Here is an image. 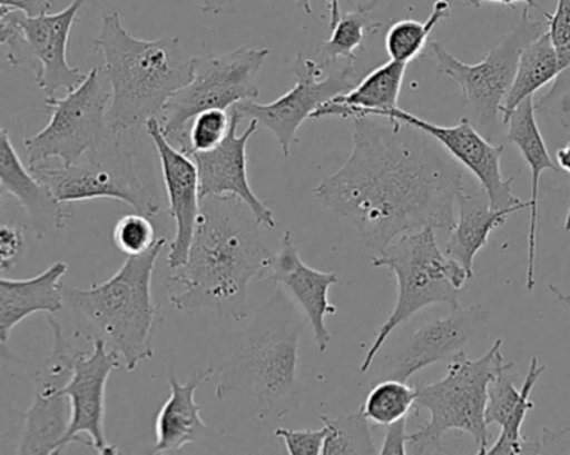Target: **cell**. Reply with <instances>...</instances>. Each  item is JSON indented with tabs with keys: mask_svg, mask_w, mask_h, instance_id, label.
Returning <instances> with one entry per match:
<instances>
[{
	"mask_svg": "<svg viewBox=\"0 0 570 455\" xmlns=\"http://www.w3.org/2000/svg\"><path fill=\"white\" fill-rule=\"evenodd\" d=\"M385 120L355 117L351 156L314 192L375 254L425 227L449 234L459 196L468 189L461 164L438 140L409 123Z\"/></svg>",
	"mask_w": 570,
	"mask_h": 455,
	"instance_id": "1",
	"label": "cell"
},
{
	"mask_svg": "<svg viewBox=\"0 0 570 455\" xmlns=\"http://www.w3.org/2000/svg\"><path fill=\"white\" fill-rule=\"evenodd\" d=\"M259 220L236 197H206L186 263L174 269L169 299L184 314L213 310L233 323L247 317L253 280L269 279L274 256L259 233Z\"/></svg>",
	"mask_w": 570,
	"mask_h": 455,
	"instance_id": "2",
	"label": "cell"
},
{
	"mask_svg": "<svg viewBox=\"0 0 570 455\" xmlns=\"http://www.w3.org/2000/svg\"><path fill=\"white\" fill-rule=\"evenodd\" d=\"M94 50L102 56L104 73L109 80L107 120L112 136L146 126L154 117L159 119L167 100L194 76V57L184 52L179 37H134L117 10L104 13Z\"/></svg>",
	"mask_w": 570,
	"mask_h": 455,
	"instance_id": "3",
	"label": "cell"
},
{
	"mask_svg": "<svg viewBox=\"0 0 570 455\" xmlns=\"http://www.w3.org/2000/svg\"><path fill=\"white\" fill-rule=\"evenodd\" d=\"M167 246L159 237L153 249L127 257L109 280L89 289L63 286V309L69 310L77 334L100 339L119 356L127 373L153 359V336L159 307L153 299V274Z\"/></svg>",
	"mask_w": 570,
	"mask_h": 455,
	"instance_id": "4",
	"label": "cell"
},
{
	"mask_svg": "<svg viewBox=\"0 0 570 455\" xmlns=\"http://www.w3.org/2000/svg\"><path fill=\"white\" fill-rule=\"evenodd\" d=\"M301 333V317L283 294H277L217 369V399L250 397L259 404L261 416L276 419L295 409L304 397L298 383Z\"/></svg>",
	"mask_w": 570,
	"mask_h": 455,
	"instance_id": "5",
	"label": "cell"
},
{
	"mask_svg": "<svg viewBox=\"0 0 570 455\" xmlns=\"http://www.w3.org/2000/svg\"><path fill=\"white\" fill-rule=\"evenodd\" d=\"M504 340L499 339L481 359L471 360L464 350L451 357L444 379L419 384L415 411H428V424L409 434L407 451L412 454H444L442 437L449 431L469 434L478 444V453L488 454L489 426L485 423L489 384L514 364L502 356Z\"/></svg>",
	"mask_w": 570,
	"mask_h": 455,
	"instance_id": "6",
	"label": "cell"
},
{
	"mask_svg": "<svg viewBox=\"0 0 570 455\" xmlns=\"http://www.w3.org/2000/svg\"><path fill=\"white\" fill-rule=\"evenodd\" d=\"M372 266L387 267L397 279V303L384 326L375 334L361 364V373L367 374L375 357L389 337L415 314L434 304L459 307V294L472 277L468 270L445 256L435 239V230H414L397 237L394 243L372 257Z\"/></svg>",
	"mask_w": 570,
	"mask_h": 455,
	"instance_id": "7",
	"label": "cell"
},
{
	"mask_svg": "<svg viewBox=\"0 0 570 455\" xmlns=\"http://www.w3.org/2000/svg\"><path fill=\"white\" fill-rule=\"evenodd\" d=\"M269 49H243L194 57L189 83L173 93L159 116L164 136L177 149H186L187 127L197 113L209 109L229 110L244 100H256L261 69Z\"/></svg>",
	"mask_w": 570,
	"mask_h": 455,
	"instance_id": "8",
	"label": "cell"
},
{
	"mask_svg": "<svg viewBox=\"0 0 570 455\" xmlns=\"http://www.w3.org/2000/svg\"><path fill=\"white\" fill-rule=\"evenodd\" d=\"M43 102L50 110L49 123L23 140L29 167L49 164L50 159L72 166L112 136L107 120L110 86L102 67H94L66 96L46 97Z\"/></svg>",
	"mask_w": 570,
	"mask_h": 455,
	"instance_id": "9",
	"label": "cell"
},
{
	"mask_svg": "<svg viewBox=\"0 0 570 455\" xmlns=\"http://www.w3.org/2000/svg\"><path fill=\"white\" fill-rule=\"evenodd\" d=\"M110 140L112 136L102 146L83 154L72 166L56 169L40 164L29 167L30 172L60 204L112 199L144 216L156 217L160 212L159 197L140 180L136 156L117 140L114 144Z\"/></svg>",
	"mask_w": 570,
	"mask_h": 455,
	"instance_id": "10",
	"label": "cell"
},
{
	"mask_svg": "<svg viewBox=\"0 0 570 455\" xmlns=\"http://www.w3.org/2000/svg\"><path fill=\"white\" fill-rule=\"evenodd\" d=\"M542 32L541 23L529 16V7H525L519 26L498 46L489 49L488 56L479 63L461 62L441 42H431L432 53L438 60V72L459 83L475 126L488 136H492L498 127L499 113L514 82L521 50Z\"/></svg>",
	"mask_w": 570,
	"mask_h": 455,
	"instance_id": "11",
	"label": "cell"
},
{
	"mask_svg": "<svg viewBox=\"0 0 570 455\" xmlns=\"http://www.w3.org/2000/svg\"><path fill=\"white\" fill-rule=\"evenodd\" d=\"M354 60L315 62L297 53L294 62L295 83L287 93L271 103L244 100L233 107L240 119L256 120L276 136L283 156L288 157L297 142L302 123L312 119L315 110L341 93L348 92L361 80Z\"/></svg>",
	"mask_w": 570,
	"mask_h": 455,
	"instance_id": "12",
	"label": "cell"
},
{
	"mask_svg": "<svg viewBox=\"0 0 570 455\" xmlns=\"http://www.w3.org/2000/svg\"><path fill=\"white\" fill-rule=\"evenodd\" d=\"M89 0H72L60 12L40 16L13 12V29L10 33L9 62L12 66L29 63L36 70L37 86L46 97H56L59 90H72L86 73L67 60L70 32L79 20L80 10Z\"/></svg>",
	"mask_w": 570,
	"mask_h": 455,
	"instance_id": "13",
	"label": "cell"
},
{
	"mask_svg": "<svg viewBox=\"0 0 570 455\" xmlns=\"http://www.w3.org/2000/svg\"><path fill=\"white\" fill-rule=\"evenodd\" d=\"M47 324L52 333V350L36 376L32 404L17 449L20 455L60 454V443L69 429L70 404L62 389L72 376L73 359L80 350L69 343L56 314H47Z\"/></svg>",
	"mask_w": 570,
	"mask_h": 455,
	"instance_id": "14",
	"label": "cell"
},
{
	"mask_svg": "<svg viewBox=\"0 0 570 455\" xmlns=\"http://www.w3.org/2000/svg\"><path fill=\"white\" fill-rule=\"evenodd\" d=\"M375 117L381 119L399 120V122L409 123L415 129L431 136L438 140L462 167L469 170L481 184V189L488 194L489 202L494 209H509V207H524L529 209L531 204L524 202L512 194V184L514 177L504 179L501 170L502 156L505 152V146H494L489 142L471 122L469 117L461 119L458 126L444 127L438 123L421 119L414 113L395 107L391 110H382Z\"/></svg>",
	"mask_w": 570,
	"mask_h": 455,
	"instance_id": "15",
	"label": "cell"
},
{
	"mask_svg": "<svg viewBox=\"0 0 570 455\" xmlns=\"http://www.w3.org/2000/svg\"><path fill=\"white\" fill-rule=\"evenodd\" d=\"M488 319L489 313L484 306H472L468 309L458 307L442 319L422 324L382 357L379 379L407 383L421 370L451 359L472 337L481 333Z\"/></svg>",
	"mask_w": 570,
	"mask_h": 455,
	"instance_id": "16",
	"label": "cell"
},
{
	"mask_svg": "<svg viewBox=\"0 0 570 455\" xmlns=\"http://www.w3.org/2000/svg\"><path fill=\"white\" fill-rule=\"evenodd\" d=\"M122 367L119 356L107 349L106 343L92 340V353L80 350L73 359L72 376L63 386V394L69 397L70 423L60 453L73 441H79L82 434L89 437L87 446L96 453L110 455L119 454L116 446H110L106 439V387L112 370Z\"/></svg>",
	"mask_w": 570,
	"mask_h": 455,
	"instance_id": "17",
	"label": "cell"
},
{
	"mask_svg": "<svg viewBox=\"0 0 570 455\" xmlns=\"http://www.w3.org/2000/svg\"><path fill=\"white\" fill-rule=\"evenodd\" d=\"M229 112L230 129L226 139L216 149L190 156L199 172L200 200L206 197H236L253 210L261 226L274 229L277 226L276 217L267 204L256 196L247 176V144L256 133L259 123L256 120H249L247 129L237 136V129L243 119L233 107Z\"/></svg>",
	"mask_w": 570,
	"mask_h": 455,
	"instance_id": "18",
	"label": "cell"
},
{
	"mask_svg": "<svg viewBox=\"0 0 570 455\" xmlns=\"http://www.w3.org/2000/svg\"><path fill=\"white\" fill-rule=\"evenodd\" d=\"M146 130L159 154L164 186L169 199V216L176 220V237L170 243V269L186 263L200 212L199 172L193 157L174 147L164 136L159 119L147 120Z\"/></svg>",
	"mask_w": 570,
	"mask_h": 455,
	"instance_id": "19",
	"label": "cell"
},
{
	"mask_svg": "<svg viewBox=\"0 0 570 455\" xmlns=\"http://www.w3.org/2000/svg\"><path fill=\"white\" fill-rule=\"evenodd\" d=\"M269 280L291 294L311 323L318 353H325L332 340L325 317L334 316L337 307L328 303V289L338 283V274L312 269L298 256L291 230H285L279 250L274 256Z\"/></svg>",
	"mask_w": 570,
	"mask_h": 455,
	"instance_id": "20",
	"label": "cell"
},
{
	"mask_svg": "<svg viewBox=\"0 0 570 455\" xmlns=\"http://www.w3.org/2000/svg\"><path fill=\"white\" fill-rule=\"evenodd\" d=\"M0 189L26 210L39 239L62 230L70 217L67 204L53 199L42 182L23 166L7 129L0 127Z\"/></svg>",
	"mask_w": 570,
	"mask_h": 455,
	"instance_id": "21",
	"label": "cell"
},
{
	"mask_svg": "<svg viewBox=\"0 0 570 455\" xmlns=\"http://www.w3.org/2000/svg\"><path fill=\"white\" fill-rule=\"evenodd\" d=\"M548 367L539 364L538 357H532L528 376L521 389L514 384L511 370L499 374L489 384L488 406H485V423L488 426L498 424L501 434L494 446L489 447L491 455H515L524 453L525 441L521 431L529 411H534L531 393Z\"/></svg>",
	"mask_w": 570,
	"mask_h": 455,
	"instance_id": "22",
	"label": "cell"
},
{
	"mask_svg": "<svg viewBox=\"0 0 570 455\" xmlns=\"http://www.w3.org/2000/svg\"><path fill=\"white\" fill-rule=\"evenodd\" d=\"M508 123V144H514L521 150L529 169H531L532 196L529 200V204H531V207H529L531 220H529L525 287L532 290L535 287V259H538L539 192H541L539 186H541V176L544 170L559 174L561 169H559L556 160H552L544 137H542L541 129H539L532 97H528L515 107L514 112L509 117Z\"/></svg>",
	"mask_w": 570,
	"mask_h": 455,
	"instance_id": "23",
	"label": "cell"
},
{
	"mask_svg": "<svg viewBox=\"0 0 570 455\" xmlns=\"http://www.w3.org/2000/svg\"><path fill=\"white\" fill-rule=\"evenodd\" d=\"M214 374L216 369L197 370L186 384L169 377L170 397L157 414L154 454L177 453L204 441L209 426L200 417L203 407L196 403V393Z\"/></svg>",
	"mask_w": 570,
	"mask_h": 455,
	"instance_id": "24",
	"label": "cell"
},
{
	"mask_svg": "<svg viewBox=\"0 0 570 455\" xmlns=\"http://www.w3.org/2000/svg\"><path fill=\"white\" fill-rule=\"evenodd\" d=\"M67 264L56 263L30 279L0 277V343L6 344L13 327L33 314H59L63 309L62 277Z\"/></svg>",
	"mask_w": 570,
	"mask_h": 455,
	"instance_id": "25",
	"label": "cell"
},
{
	"mask_svg": "<svg viewBox=\"0 0 570 455\" xmlns=\"http://www.w3.org/2000/svg\"><path fill=\"white\" fill-rule=\"evenodd\" d=\"M524 210V207L494 209L488 194L479 189L475 192L464 189L458 199V216L454 227L449 230L445 256L461 264L469 276L474 277V259L485 246L489 237L508 220L511 214Z\"/></svg>",
	"mask_w": 570,
	"mask_h": 455,
	"instance_id": "26",
	"label": "cell"
},
{
	"mask_svg": "<svg viewBox=\"0 0 570 455\" xmlns=\"http://www.w3.org/2000/svg\"><path fill=\"white\" fill-rule=\"evenodd\" d=\"M407 63L389 60L384 66L368 72L364 79L358 80L348 92L341 93L328 100L327 103L315 110L312 119L322 117H355L377 116L382 110L399 107L402 82H404Z\"/></svg>",
	"mask_w": 570,
	"mask_h": 455,
	"instance_id": "27",
	"label": "cell"
},
{
	"mask_svg": "<svg viewBox=\"0 0 570 455\" xmlns=\"http://www.w3.org/2000/svg\"><path fill=\"white\" fill-rule=\"evenodd\" d=\"M564 70V63L559 59L551 37L546 30L525 43L519 56L514 82L502 106V122L508 123L509 117L522 100L534 96L546 83L558 79Z\"/></svg>",
	"mask_w": 570,
	"mask_h": 455,
	"instance_id": "28",
	"label": "cell"
},
{
	"mask_svg": "<svg viewBox=\"0 0 570 455\" xmlns=\"http://www.w3.org/2000/svg\"><path fill=\"white\" fill-rule=\"evenodd\" d=\"M374 2L361 3L352 12H341L337 22L331 27L332 33L327 40L318 42V53L325 62H338V60H354L355 50L362 46L368 33L381 29V22L371 19V10Z\"/></svg>",
	"mask_w": 570,
	"mask_h": 455,
	"instance_id": "29",
	"label": "cell"
},
{
	"mask_svg": "<svg viewBox=\"0 0 570 455\" xmlns=\"http://www.w3.org/2000/svg\"><path fill=\"white\" fill-rule=\"evenodd\" d=\"M451 12V2L449 0H438L434 3L431 16L424 22L419 20H399L389 27L385 33V50H387L391 60L409 63L417 59L431 37L432 30L439 22Z\"/></svg>",
	"mask_w": 570,
	"mask_h": 455,
	"instance_id": "30",
	"label": "cell"
},
{
	"mask_svg": "<svg viewBox=\"0 0 570 455\" xmlns=\"http://www.w3.org/2000/svg\"><path fill=\"white\" fill-rule=\"evenodd\" d=\"M417 389L395 379H381L362 404V413L368 423L387 427L405 419L415 406Z\"/></svg>",
	"mask_w": 570,
	"mask_h": 455,
	"instance_id": "31",
	"label": "cell"
},
{
	"mask_svg": "<svg viewBox=\"0 0 570 455\" xmlns=\"http://www.w3.org/2000/svg\"><path fill=\"white\" fill-rule=\"evenodd\" d=\"M322 423L331 427L322 455H377L372 441L371 427L362 409L344 416H321Z\"/></svg>",
	"mask_w": 570,
	"mask_h": 455,
	"instance_id": "32",
	"label": "cell"
},
{
	"mask_svg": "<svg viewBox=\"0 0 570 455\" xmlns=\"http://www.w3.org/2000/svg\"><path fill=\"white\" fill-rule=\"evenodd\" d=\"M230 129V112L224 109H209L197 113L187 127V142L184 154L207 152L216 149Z\"/></svg>",
	"mask_w": 570,
	"mask_h": 455,
	"instance_id": "33",
	"label": "cell"
},
{
	"mask_svg": "<svg viewBox=\"0 0 570 455\" xmlns=\"http://www.w3.org/2000/svg\"><path fill=\"white\" fill-rule=\"evenodd\" d=\"M153 217L144 214H126L114 227L112 240L120 253L127 257L140 256L153 249L157 243Z\"/></svg>",
	"mask_w": 570,
	"mask_h": 455,
	"instance_id": "34",
	"label": "cell"
},
{
	"mask_svg": "<svg viewBox=\"0 0 570 455\" xmlns=\"http://www.w3.org/2000/svg\"><path fill=\"white\" fill-rule=\"evenodd\" d=\"M331 427H322L321 431H294L279 427L276 437L285 444V449L291 455H322L324 443L327 439Z\"/></svg>",
	"mask_w": 570,
	"mask_h": 455,
	"instance_id": "35",
	"label": "cell"
},
{
	"mask_svg": "<svg viewBox=\"0 0 570 455\" xmlns=\"http://www.w3.org/2000/svg\"><path fill=\"white\" fill-rule=\"evenodd\" d=\"M549 37L559 59L570 69V0H558L554 13H546Z\"/></svg>",
	"mask_w": 570,
	"mask_h": 455,
	"instance_id": "36",
	"label": "cell"
},
{
	"mask_svg": "<svg viewBox=\"0 0 570 455\" xmlns=\"http://www.w3.org/2000/svg\"><path fill=\"white\" fill-rule=\"evenodd\" d=\"M23 239L16 226H0V273L10 269L22 253Z\"/></svg>",
	"mask_w": 570,
	"mask_h": 455,
	"instance_id": "37",
	"label": "cell"
},
{
	"mask_svg": "<svg viewBox=\"0 0 570 455\" xmlns=\"http://www.w3.org/2000/svg\"><path fill=\"white\" fill-rule=\"evenodd\" d=\"M407 417L405 419L397 421V423L391 424L385 427L384 443H382L379 454L381 455H405L407 454Z\"/></svg>",
	"mask_w": 570,
	"mask_h": 455,
	"instance_id": "38",
	"label": "cell"
},
{
	"mask_svg": "<svg viewBox=\"0 0 570 455\" xmlns=\"http://www.w3.org/2000/svg\"><path fill=\"white\" fill-rule=\"evenodd\" d=\"M0 7L19 10L27 16H40V13L50 12L52 2L50 0H0Z\"/></svg>",
	"mask_w": 570,
	"mask_h": 455,
	"instance_id": "39",
	"label": "cell"
},
{
	"mask_svg": "<svg viewBox=\"0 0 570 455\" xmlns=\"http://www.w3.org/2000/svg\"><path fill=\"white\" fill-rule=\"evenodd\" d=\"M451 3H461V6H469V7H481L482 3H502V6H509L514 7L515 3L522 2L525 3V6L529 7V9H538L539 12L548 13L544 9H541L539 7V3L535 2V0H449Z\"/></svg>",
	"mask_w": 570,
	"mask_h": 455,
	"instance_id": "40",
	"label": "cell"
},
{
	"mask_svg": "<svg viewBox=\"0 0 570 455\" xmlns=\"http://www.w3.org/2000/svg\"><path fill=\"white\" fill-rule=\"evenodd\" d=\"M203 10L206 13H210V16L234 13L236 12V0H206Z\"/></svg>",
	"mask_w": 570,
	"mask_h": 455,
	"instance_id": "41",
	"label": "cell"
},
{
	"mask_svg": "<svg viewBox=\"0 0 570 455\" xmlns=\"http://www.w3.org/2000/svg\"><path fill=\"white\" fill-rule=\"evenodd\" d=\"M297 6L304 10L307 16H311L314 10H312V0H295ZM331 3V27L335 26V22L338 20V16H341V10H338V0H328Z\"/></svg>",
	"mask_w": 570,
	"mask_h": 455,
	"instance_id": "42",
	"label": "cell"
},
{
	"mask_svg": "<svg viewBox=\"0 0 570 455\" xmlns=\"http://www.w3.org/2000/svg\"><path fill=\"white\" fill-rule=\"evenodd\" d=\"M556 164H558L562 172L569 174L570 176V142L558 150V154H556Z\"/></svg>",
	"mask_w": 570,
	"mask_h": 455,
	"instance_id": "43",
	"label": "cell"
},
{
	"mask_svg": "<svg viewBox=\"0 0 570 455\" xmlns=\"http://www.w3.org/2000/svg\"><path fill=\"white\" fill-rule=\"evenodd\" d=\"M13 12H16V10H12V12L9 13L6 26L0 30V46H6V43L9 42L10 33H12L13 29Z\"/></svg>",
	"mask_w": 570,
	"mask_h": 455,
	"instance_id": "44",
	"label": "cell"
},
{
	"mask_svg": "<svg viewBox=\"0 0 570 455\" xmlns=\"http://www.w3.org/2000/svg\"><path fill=\"white\" fill-rule=\"evenodd\" d=\"M549 289H551L552 296L556 297V299L559 300V303L564 304V306H568L570 309V296L569 294L562 293L561 289H558L556 286H549Z\"/></svg>",
	"mask_w": 570,
	"mask_h": 455,
	"instance_id": "45",
	"label": "cell"
},
{
	"mask_svg": "<svg viewBox=\"0 0 570 455\" xmlns=\"http://www.w3.org/2000/svg\"><path fill=\"white\" fill-rule=\"evenodd\" d=\"M0 359L6 360V363H10L13 359L12 354L7 350L6 344L0 343Z\"/></svg>",
	"mask_w": 570,
	"mask_h": 455,
	"instance_id": "46",
	"label": "cell"
},
{
	"mask_svg": "<svg viewBox=\"0 0 570 455\" xmlns=\"http://www.w3.org/2000/svg\"><path fill=\"white\" fill-rule=\"evenodd\" d=\"M10 12H12V9H6V7H0V30H2L3 26H6L7 17H9Z\"/></svg>",
	"mask_w": 570,
	"mask_h": 455,
	"instance_id": "47",
	"label": "cell"
},
{
	"mask_svg": "<svg viewBox=\"0 0 570 455\" xmlns=\"http://www.w3.org/2000/svg\"><path fill=\"white\" fill-rule=\"evenodd\" d=\"M566 230H568V233H570V196H569L568 214H566Z\"/></svg>",
	"mask_w": 570,
	"mask_h": 455,
	"instance_id": "48",
	"label": "cell"
},
{
	"mask_svg": "<svg viewBox=\"0 0 570 455\" xmlns=\"http://www.w3.org/2000/svg\"><path fill=\"white\" fill-rule=\"evenodd\" d=\"M2 194H3V190L0 189V204H2Z\"/></svg>",
	"mask_w": 570,
	"mask_h": 455,
	"instance_id": "49",
	"label": "cell"
}]
</instances>
